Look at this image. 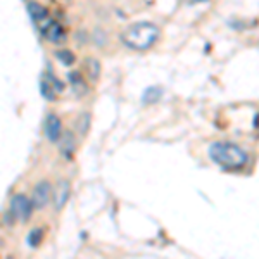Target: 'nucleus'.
<instances>
[{"label":"nucleus","mask_w":259,"mask_h":259,"mask_svg":"<svg viewBox=\"0 0 259 259\" xmlns=\"http://www.w3.org/2000/svg\"><path fill=\"white\" fill-rule=\"evenodd\" d=\"M209 157L225 169H240L247 162V154L239 145L228 142H214L209 147Z\"/></svg>","instance_id":"nucleus-1"},{"label":"nucleus","mask_w":259,"mask_h":259,"mask_svg":"<svg viewBox=\"0 0 259 259\" xmlns=\"http://www.w3.org/2000/svg\"><path fill=\"white\" fill-rule=\"evenodd\" d=\"M159 38V28L152 23H137L123 33L124 45L133 50H147Z\"/></svg>","instance_id":"nucleus-2"},{"label":"nucleus","mask_w":259,"mask_h":259,"mask_svg":"<svg viewBox=\"0 0 259 259\" xmlns=\"http://www.w3.org/2000/svg\"><path fill=\"white\" fill-rule=\"evenodd\" d=\"M33 207H35V204H33V200L28 199L26 195L18 194L11 199V214H12V218L21 221V223H26V221L31 218Z\"/></svg>","instance_id":"nucleus-3"},{"label":"nucleus","mask_w":259,"mask_h":259,"mask_svg":"<svg viewBox=\"0 0 259 259\" xmlns=\"http://www.w3.org/2000/svg\"><path fill=\"white\" fill-rule=\"evenodd\" d=\"M50 197H52V185L49 182L36 183L35 189H33V197H31L36 209H41V207L47 206Z\"/></svg>","instance_id":"nucleus-4"},{"label":"nucleus","mask_w":259,"mask_h":259,"mask_svg":"<svg viewBox=\"0 0 259 259\" xmlns=\"http://www.w3.org/2000/svg\"><path fill=\"white\" fill-rule=\"evenodd\" d=\"M64 90V85L62 81H59L57 78H54L52 74H45L44 80H41V94H44L45 99L52 100L56 97V94Z\"/></svg>","instance_id":"nucleus-5"},{"label":"nucleus","mask_w":259,"mask_h":259,"mask_svg":"<svg viewBox=\"0 0 259 259\" xmlns=\"http://www.w3.org/2000/svg\"><path fill=\"white\" fill-rule=\"evenodd\" d=\"M38 30L44 33L45 38H47L49 41H54V44H57V41H61L62 38H64V31H62V28L57 23L50 21V19L45 21V23L41 24Z\"/></svg>","instance_id":"nucleus-6"},{"label":"nucleus","mask_w":259,"mask_h":259,"mask_svg":"<svg viewBox=\"0 0 259 259\" xmlns=\"http://www.w3.org/2000/svg\"><path fill=\"white\" fill-rule=\"evenodd\" d=\"M61 119L56 114H49L45 119V137L50 142H57L61 139Z\"/></svg>","instance_id":"nucleus-7"},{"label":"nucleus","mask_w":259,"mask_h":259,"mask_svg":"<svg viewBox=\"0 0 259 259\" xmlns=\"http://www.w3.org/2000/svg\"><path fill=\"white\" fill-rule=\"evenodd\" d=\"M69 192H71V185L68 180H61L57 183V187L54 189V202H56V209H62L66 202L69 199Z\"/></svg>","instance_id":"nucleus-8"},{"label":"nucleus","mask_w":259,"mask_h":259,"mask_svg":"<svg viewBox=\"0 0 259 259\" xmlns=\"http://www.w3.org/2000/svg\"><path fill=\"white\" fill-rule=\"evenodd\" d=\"M28 12H30L31 19L35 21L38 28L45 23V21H49L47 9H45L44 6H40V4H36V2H30V4H28Z\"/></svg>","instance_id":"nucleus-9"},{"label":"nucleus","mask_w":259,"mask_h":259,"mask_svg":"<svg viewBox=\"0 0 259 259\" xmlns=\"http://www.w3.org/2000/svg\"><path fill=\"white\" fill-rule=\"evenodd\" d=\"M162 95V90L159 87H149L147 90L144 92V95H142V102L145 104V106H149V104H156L157 100L161 99Z\"/></svg>","instance_id":"nucleus-10"},{"label":"nucleus","mask_w":259,"mask_h":259,"mask_svg":"<svg viewBox=\"0 0 259 259\" xmlns=\"http://www.w3.org/2000/svg\"><path fill=\"white\" fill-rule=\"evenodd\" d=\"M73 150H74V140H73V135L68 132V133H64V137H62L61 152H62V156L71 157L73 156Z\"/></svg>","instance_id":"nucleus-11"},{"label":"nucleus","mask_w":259,"mask_h":259,"mask_svg":"<svg viewBox=\"0 0 259 259\" xmlns=\"http://www.w3.org/2000/svg\"><path fill=\"white\" fill-rule=\"evenodd\" d=\"M69 81H71V85H73V90L78 92L80 95H83L87 92L85 81L81 80V76L78 73H69Z\"/></svg>","instance_id":"nucleus-12"},{"label":"nucleus","mask_w":259,"mask_h":259,"mask_svg":"<svg viewBox=\"0 0 259 259\" xmlns=\"http://www.w3.org/2000/svg\"><path fill=\"white\" fill-rule=\"evenodd\" d=\"M41 240H44V230H41V228H35V230H31V232L28 233L26 242H28V245H30V247H38Z\"/></svg>","instance_id":"nucleus-13"},{"label":"nucleus","mask_w":259,"mask_h":259,"mask_svg":"<svg viewBox=\"0 0 259 259\" xmlns=\"http://www.w3.org/2000/svg\"><path fill=\"white\" fill-rule=\"evenodd\" d=\"M87 68H89V73H90L92 80H97V76H99V71H100L99 62L95 61V59H87Z\"/></svg>","instance_id":"nucleus-14"},{"label":"nucleus","mask_w":259,"mask_h":259,"mask_svg":"<svg viewBox=\"0 0 259 259\" xmlns=\"http://www.w3.org/2000/svg\"><path fill=\"white\" fill-rule=\"evenodd\" d=\"M57 57L62 61V64L66 66H71L74 62V56L69 52V50H62V52H57Z\"/></svg>","instance_id":"nucleus-15"},{"label":"nucleus","mask_w":259,"mask_h":259,"mask_svg":"<svg viewBox=\"0 0 259 259\" xmlns=\"http://www.w3.org/2000/svg\"><path fill=\"white\" fill-rule=\"evenodd\" d=\"M189 4H197V2H204V0H187Z\"/></svg>","instance_id":"nucleus-16"},{"label":"nucleus","mask_w":259,"mask_h":259,"mask_svg":"<svg viewBox=\"0 0 259 259\" xmlns=\"http://www.w3.org/2000/svg\"><path fill=\"white\" fill-rule=\"evenodd\" d=\"M147 2H149V0H147Z\"/></svg>","instance_id":"nucleus-17"}]
</instances>
